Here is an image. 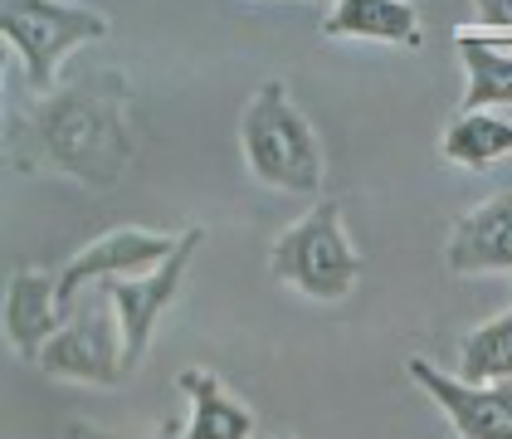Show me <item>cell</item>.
Masks as SVG:
<instances>
[{
	"label": "cell",
	"instance_id": "cell-1",
	"mask_svg": "<svg viewBox=\"0 0 512 439\" xmlns=\"http://www.w3.org/2000/svg\"><path fill=\"white\" fill-rule=\"evenodd\" d=\"M10 157L20 171H54L88 191H113L137 161L132 83L118 69L49 88L10 122Z\"/></svg>",
	"mask_w": 512,
	"mask_h": 439
},
{
	"label": "cell",
	"instance_id": "cell-2",
	"mask_svg": "<svg viewBox=\"0 0 512 439\" xmlns=\"http://www.w3.org/2000/svg\"><path fill=\"white\" fill-rule=\"evenodd\" d=\"M239 152L244 171L283 196H322L327 191V157L313 122L293 103L283 79H269L239 113Z\"/></svg>",
	"mask_w": 512,
	"mask_h": 439
},
{
	"label": "cell",
	"instance_id": "cell-3",
	"mask_svg": "<svg viewBox=\"0 0 512 439\" xmlns=\"http://www.w3.org/2000/svg\"><path fill=\"white\" fill-rule=\"evenodd\" d=\"M361 269H366V259L347 235L337 196H317L313 210L303 220H293L269 249V274L313 303H342L356 288Z\"/></svg>",
	"mask_w": 512,
	"mask_h": 439
},
{
	"label": "cell",
	"instance_id": "cell-4",
	"mask_svg": "<svg viewBox=\"0 0 512 439\" xmlns=\"http://www.w3.org/2000/svg\"><path fill=\"white\" fill-rule=\"evenodd\" d=\"M113 25L108 15L88 10V5H69V0H0V35L20 54L25 79L35 93H49L64 59L79 44L103 40Z\"/></svg>",
	"mask_w": 512,
	"mask_h": 439
},
{
	"label": "cell",
	"instance_id": "cell-5",
	"mask_svg": "<svg viewBox=\"0 0 512 439\" xmlns=\"http://www.w3.org/2000/svg\"><path fill=\"white\" fill-rule=\"evenodd\" d=\"M200 240H205V230H200V225H186V235H181V244H176V254H171V259H161L152 274L103 283V293H108V303H113V313H118V322H122V357H127V376L147 361L152 332H157L161 313L176 303L181 283H186L191 264H196Z\"/></svg>",
	"mask_w": 512,
	"mask_h": 439
},
{
	"label": "cell",
	"instance_id": "cell-6",
	"mask_svg": "<svg viewBox=\"0 0 512 439\" xmlns=\"http://www.w3.org/2000/svg\"><path fill=\"white\" fill-rule=\"evenodd\" d=\"M108 308L93 303V308H83L79 318H69L49 337V347L35 361L44 376H54V381H88V386H122L127 381L122 322Z\"/></svg>",
	"mask_w": 512,
	"mask_h": 439
},
{
	"label": "cell",
	"instance_id": "cell-7",
	"mask_svg": "<svg viewBox=\"0 0 512 439\" xmlns=\"http://www.w3.org/2000/svg\"><path fill=\"white\" fill-rule=\"evenodd\" d=\"M181 235H186V230H181ZM181 235H171V230H137V225H122V230L98 235L88 249H79V254L59 269V303L74 308L79 293L93 288V283H113V279H127V274H152L161 259L176 254Z\"/></svg>",
	"mask_w": 512,
	"mask_h": 439
},
{
	"label": "cell",
	"instance_id": "cell-8",
	"mask_svg": "<svg viewBox=\"0 0 512 439\" xmlns=\"http://www.w3.org/2000/svg\"><path fill=\"white\" fill-rule=\"evenodd\" d=\"M405 371L444 410V420L459 430V439H512V381L473 386L464 376H449V371L430 366L425 357H415Z\"/></svg>",
	"mask_w": 512,
	"mask_h": 439
},
{
	"label": "cell",
	"instance_id": "cell-9",
	"mask_svg": "<svg viewBox=\"0 0 512 439\" xmlns=\"http://www.w3.org/2000/svg\"><path fill=\"white\" fill-rule=\"evenodd\" d=\"M444 264L454 279H478V274H512V191H498L469 215L454 220Z\"/></svg>",
	"mask_w": 512,
	"mask_h": 439
},
{
	"label": "cell",
	"instance_id": "cell-10",
	"mask_svg": "<svg viewBox=\"0 0 512 439\" xmlns=\"http://www.w3.org/2000/svg\"><path fill=\"white\" fill-rule=\"evenodd\" d=\"M69 308L59 303V274L15 269L5 283V337L25 361H40L49 337L64 327Z\"/></svg>",
	"mask_w": 512,
	"mask_h": 439
},
{
	"label": "cell",
	"instance_id": "cell-11",
	"mask_svg": "<svg viewBox=\"0 0 512 439\" xmlns=\"http://www.w3.org/2000/svg\"><path fill=\"white\" fill-rule=\"evenodd\" d=\"M322 40H376L420 49V15L410 0H337L332 15L322 20Z\"/></svg>",
	"mask_w": 512,
	"mask_h": 439
},
{
	"label": "cell",
	"instance_id": "cell-12",
	"mask_svg": "<svg viewBox=\"0 0 512 439\" xmlns=\"http://www.w3.org/2000/svg\"><path fill=\"white\" fill-rule=\"evenodd\" d=\"M176 391H186L191 400V420H186L181 439H254V425H259L254 410L239 405L215 371H205V366L176 371Z\"/></svg>",
	"mask_w": 512,
	"mask_h": 439
},
{
	"label": "cell",
	"instance_id": "cell-13",
	"mask_svg": "<svg viewBox=\"0 0 512 439\" xmlns=\"http://www.w3.org/2000/svg\"><path fill=\"white\" fill-rule=\"evenodd\" d=\"M459 59H464V103L459 113H483V108H512V49L488 40L478 25H459L454 30Z\"/></svg>",
	"mask_w": 512,
	"mask_h": 439
},
{
	"label": "cell",
	"instance_id": "cell-14",
	"mask_svg": "<svg viewBox=\"0 0 512 439\" xmlns=\"http://www.w3.org/2000/svg\"><path fill=\"white\" fill-rule=\"evenodd\" d=\"M439 157L449 166H464V171H488V166L512 157V122L498 118L493 108L459 113L439 137Z\"/></svg>",
	"mask_w": 512,
	"mask_h": 439
},
{
	"label": "cell",
	"instance_id": "cell-15",
	"mask_svg": "<svg viewBox=\"0 0 512 439\" xmlns=\"http://www.w3.org/2000/svg\"><path fill=\"white\" fill-rule=\"evenodd\" d=\"M473 386H498L512 381V308H503L498 318L478 322L473 332L459 337V371Z\"/></svg>",
	"mask_w": 512,
	"mask_h": 439
},
{
	"label": "cell",
	"instance_id": "cell-16",
	"mask_svg": "<svg viewBox=\"0 0 512 439\" xmlns=\"http://www.w3.org/2000/svg\"><path fill=\"white\" fill-rule=\"evenodd\" d=\"M478 30H512V0H473Z\"/></svg>",
	"mask_w": 512,
	"mask_h": 439
},
{
	"label": "cell",
	"instance_id": "cell-17",
	"mask_svg": "<svg viewBox=\"0 0 512 439\" xmlns=\"http://www.w3.org/2000/svg\"><path fill=\"white\" fill-rule=\"evenodd\" d=\"M64 439H132V435H113V430H98L88 420H69L64 425ZM157 439H171V435H157Z\"/></svg>",
	"mask_w": 512,
	"mask_h": 439
},
{
	"label": "cell",
	"instance_id": "cell-18",
	"mask_svg": "<svg viewBox=\"0 0 512 439\" xmlns=\"http://www.w3.org/2000/svg\"><path fill=\"white\" fill-rule=\"evenodd\" d=\"M283 439H288V435H283Z\"/></svg>",
	"mask_w": 512,
	"mask_h": 439
}]
</instances>
